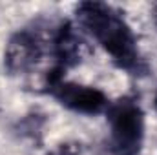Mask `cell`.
<instances>
[{
  "label": "cell",
  "mask_w": 157,
  "mask_h": 155,
  "mask_svg": "<svg viewBox=\"0 0 157 155\" xmlns=\"http://www.w3.org/2000/svg\"><path fill=\"white\" fill-rule=\"evenodd\" d=\"M78 22L102 44V47L117 60L122 68H132L137 64L135 40L126 26L110 6L99 2L80 4L77 9Z\"/></svg>",
  "instance_id": "cell-1"
},
{
  "label": "cell",
  "mask_w": 157,
  "mask_h": 155,
  "mask_svg": "<svg viewBox=\"0 0 157 155\" xmlns=\"http://www.w3.org/2000/svg\"><path fill=\"white\" fill-rule=\"evenodd\" d=\"M55 53L62 68L73 66L88 55V42L75 31V28L66 24L59 29V35L55 39Z\"/></svg>",
  "instance_id": "cell-5"
},
{
  "label": "cell",
  "mask_w": 157,
  "mask_h": 155,
  "mask_svg": "<svg viewBox=\"0 0 157 155\" xmlns=\"http://www.w3.org/2000/svg\"><path fill=\"white\" fill-rule=\"evenodd\" d=\"M51 91L60 100V104L80 113H99L108 106L106 95L97 88L59 80L57 84L51 86Z\"/></svg>",
  "instance_id": "cell-3"
},
{
  "label": "cell",
  "mask_w": 157,
  "mask_h": 155,
  "mask_svg": "<svg viewBox=\"0 0 157 155\" xmlns=\"http://www.w3.org/2000/svg\"><path fill=\"white\" fill-rule=\"evenodd\" d=\"M40 57V44L33 33L22 31L9 40L6 47V64L11 71L29 70Z\"/></svg>",
  "instance_id": "cell-4"
},
{
  "label": "cell",
  "mask_w": 157,
  "mask_h": 155,
  "mask_svg": "<svg viewBox=\"0 0 157 155\" xmlns=\"http://www.w3.org/2000/svg\"><path fill=\"white\" fill-rule=\"evenodd\" d=\"M155 108H157V99H155Z\"/></svg>",
  "instance_id": "cell-7"
},
{
  "label": "cell",
  "mask_w": 157,
  "mask_h": 155,
  "mask_svg": "<svg viewBox=\"0 0 157 155\" xmlns=\"http://www.w3.org/2000/svg\"><path fill=\"white\" fill-rule=\"evenodd\" d=\"M112 139L119 155H135L144 135V117L137 102L121 99L108 108Z\"/></svg>",
  "instance_id": "cell-2"
},
{
  "label": "cell",
  "mask_w": 157,
  "mask_h": 155,
  "mask_svg": "<svg viewBox=\"0 0 157 155\" xmlns=\"http://www.w3.org/2000/svg\"><path fill=\"white\" fill-rule=\"evenodd\" d=\"M57 153L59 155H78L80 153V146L78 144H62Z\"/></svg>",
  "instance_id": "cell-6"
}]
</instances>
